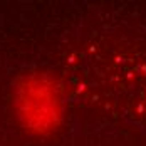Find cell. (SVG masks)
I'll use <instances>...</instances> for the list:
<instances>
[{
  "mask_svg": "<svg viewBox=\"0 0 146 146\" xmlns=\"http://www.w3.org/2000/svg\"><path fill=\"white\" fill-rule=\"evenodd\" d=\"M14 109L20 126L27 133L49 136L62 124V88L47 72L25 74L14 88Z\"/></svg>",
  "mask_w": 146,
  "mask_h": 146,
  "instance_id": "cell-1",
  "label": "cell"
}]
</instances>
